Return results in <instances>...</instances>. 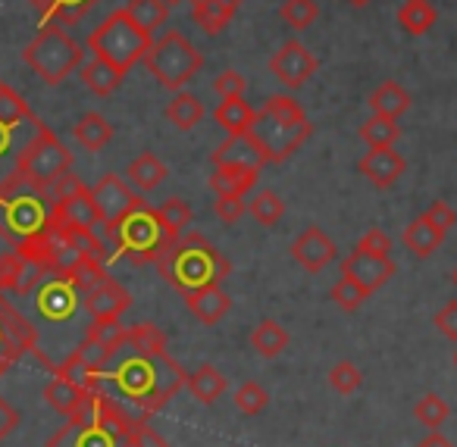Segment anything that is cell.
<instances>
[{"instance_id":"6da1fadb","label":"cell","mask_w":457,"mask_h":447,"mask_svg":"<svg viewBox=\"0 0 457 447\" xmlns=\"http://www.w3.org/2000/svg\"><path fill=\"white\" fill-rule=\"evenodd\" d=\"M132 426V416L113 397L104 394V388H97L85 394L82 407L47 438L45 447H126Z\"/></svg>"},{"instance_id":"7a4b0ae2","label":"cell","mask_w":457,"mask_h":447,"mask_svg":"<svg viewBox=\"0 0 457 447\" xmlns=\"http://www.w3.org/2000/svg\"><path fill=\"white\" fill-rule=\"evenodd\" d=\"M157 269L179 294L201 288V285H222L232 272L226 253H220L201 232H185L179 238L166 241L163 251L157 253Z\"/></svg>"},{"instance_id":"3957f363","label":"cell","mask_w":457,"mask_h":447,"mask_svg":"<svg viewBox=\"0 0 457 447\" xmlns=\"http://www.w3.org/2000/svg\"><path fill=\"white\" fill-rule=\"evenodd\" d=\"M101 378H110L126 401H132L135 407L151 413V410L163 407V403L182 388L188 372H185L170 353H163V357H157V360H147L135 353V357L122 360L110 376L101 372Z\"/></svg>"},{"instance_id":"277c9868","label":"cell","mask_w":457,"mask_h":447,"mask_svg":"<svg viewBox=\"0 0 457 447\" xmlns=\"http://www.w3.org/2000/svg\"><path fill=\"white\" fill-rule=\"evenodd\" d=\"M251 135H254V141L261 145L263 160L279 166V163H286L292 153H298L301 147H304V141L313 135V122L295 97L273 95L257 110Z\"/></svg>"},{"instance_id":"5b68a950","label":"cell","mask_w":457,"mask_h":447,"mask_svg":"<svg viewBox=\"0 0 457 447\" xmlns=\"http://www.w3.org/2000/svg\"><path fill=\"white\" fill-rule=\"evenodd\" d=\"M41 128L45 122L22 101L20 91L0 79V195L20 185V160Z\"/></svg>"},{"instance_id":"8992f818","label":"cell","mask_w":457,"mask_h":447,"mask_svg":"<svg viewBox=\"0 0 457 447\" xmlns=\"http://www.w3.org/2000/svg\"><path fill=\"white\" fill-rule=\"evenodd\" d=\"M22 60L29 63V70L41 79L45 85H63L79 66L85 63V47L66 32L57 22H41L38 35L29 41V47L22 51Z\"/></svg>"},{"instance_id":"52a82bcc","label":"cell","mask_w":457,"mask_h":447,"mask_svg":"<svg viewBox=\"0 0 457 447\" xmlns=\"http://www.w3.org/2000/svg\"><path fill=\"white\" fill-rule=\"evenodd\" d=\"M154 35L147 29H141L126 10H113L95 32L88 35V51L91 57L107 60L110 66H116L120 72H129L135 63L145 60V54L151 51Z\"/></svg>"},{"instance_id":"ba28073f","label":"cell","mask_w":457,"mask_h":447,"mask_svg":"<svg viewBox=\"0 0 457 447\" xmlns=\"http://www.w3.org/2000/svg\"><path fill=\"white\" fill-rule=\"evenodd\" d=\"M141 63L147 66V72H151L160 88L176 95L204 70V54L179 29H166L160 38H154L151 51L145 54Z\"/></svg>"},{"instance_id":"9c48e42d","label":"cell","mask_w":457,"mask_h":447,"mask_svg":"<svg viewBox=\"0 0 457 447\" xmlns=\"http://www.w3.org/2000/svg\"><path fill=\"white\" fill-rule=\"evenodd\" d=\"M104 235H107V247H113L116 257H126L129 263H135V266L154 263L157 253L163 251L166 241H172V238H166V232L157 222V213H154V207H147V203L132 210L129 216H122V219Z\"/></svg>"},{"instance_id":"30bf717a","label":"cell","mask_w":457,"mask_h":447,"mask_svg":"<svg viewBox=\"0 0 457 447\" xmlns=\"http://www.w3.org/2000/svg\"><path fill=\"white\" fill-rule=\"evenodd\" d=\"M51 219V197L29 188L26 182L13 185L0 195V238L20 247L32 235H38Z\"/></svg>"},{"instance_id":"8fae6325","label":"cell","mask_w":457,"mask_h":447,"mask_svg":"<svg viewBox=\"0 0 457 447\" xmlns=\"http://www.w3.org/2000/svg\"><path fill=\"white\" fill-rule=\"evenodd\" d=\"M72 170V151L51 132V128H41L38 138L26 147L20 160V182H26L29 188L47 195L51 185L57 182L60 176Z\"/></svg>"},{"instance_id":"7c38bea8","label":"cell","mask_w":457,"mask_h":447,"mask_svg":"<svg viewBox=\"0 0 457 447\" xmlns=\"http://www.w3.org/2000/svg\"><path fill=\"white\" fill-rule=\"evenodd\" d=\"M22 353H38V328L0 291V376L22 360Z\"/></svg>"},{"instance_id":"4fadbf2b","label":"cell","mask_w":457,"mask_h":447,"mask_svg":"<svg viewBox=\"0 0 457 447\" xmlns=\"http://www.w3.org/2000/svg\"><path fill=\"white\" fill-rule=\"evenodd\" d=\"M317 70H320L317 54H313L311 47H307L304 41H298V38L282 41L279 51L270 57V72H273V79L286 91L304 88V85L317 76Z\"/></svg>"},{"instance_id":"5bb4252c","label":"cell","mask_w":457,"mask_h":447,"mask_svg":"<svg viewBox=\"0 0 457 447\" xmlns=\"http://www.w3.org/2000/svg\"><path fill=\"white\" fill-rule=\"evenodd\" d=\"M91 201H95V207H97L104 232H110L122 216H129L132 210H138L147 203L145 197L135 195L132 185H129L122 176H116V172H107V176L91 188Z\"/></svg>"},{"instance_id":"9a60e30c","label":"cell","mask_w":457,"mask_h":447,"mask_svg":"<svg viewBox=\"0 0 457 447\" xmlns=\"http://www.w3.org/2000/svg\"><path fill=\"white\" fill-rule=\"evenodd\" d=\"M79 301L82 294L63 276H45V282L35 288V310L45 322H70L79 310Z\"/></svg>"},{"instance_id":"2e32d148","label":"cell","mask_w":457,"mask_h":447,"mask_svg":"<svg viewBox=\"0 0 457 447\" xmlns=\"http://www.w3.org/2000/svg\"><path fill=\"white\" fill-rule=\"evenodd\" d=\"M45 276H47L45 266L22 257L20 251L0 253V291L4 294H13V297L35 294V288L45 282Z\"/></svg>"},{"instance_id":"e0dca14e","label":"cell","mask_w":457,"mask_h":447,"mask_svg":"<svg viewBox=\"0 0 457 447\" xmlns=\"http://www.w3.org/2000/svg\"><path fill=\"white\" fill-rule=\"evenodd\" d=\"M357 172L367 176V182L379 191H388L401 182L407 172V160L401 157L395 147H370L361 160H357Z\"/></svg>"},{"instance_id":"ac0fdd59","label":"cell","mask_w":457,"mask_h":447,"mask_svg":"<svg viewBox=\"0 0 457 447\" xmlns=\"http://www.w3.org/2000/svg\"><path fill=\"white\" fill-rule=\"evenodd\" d=\"M288 253H292V260L301 266V269H307L311 276H317V272H323L326 266L336 260V241H332L320 226H311L292 241Z\"/></svg>"},{"instance_id":"d6986e66","label":"cell","mask_w":457,"mask_h":447,"mask_svg":"<svg viewBox=\"0 0 457 447\" xmlns=\"http://www.w3.org/2000/svg\"><path fill=\"white\" fill-rule=\"evenodd\" d=\"M398 272L392 257H373V253H363V251H351L348 257L342 260V276L354 278L361 288H367L370 294L382 288L388 278Z\"/></svg>"},{"instance_id":"ffe728a7","label":"cell","mask_w":457,"mask_h":447,"mask_svg":"<svg viewBox=\"0 0 457 447\" xmlns=\"http://www.w3.org/2000/svg\"><path fill=\"white\" fill-rule=\"evenodd\" d=\"M210 166H242V170L261 172L263 166H267V160H263V151L254 141V135L245 132V135H228V138L210 153Z\"/></svg>"},{"instance_id":"44dd1931","label":"cell","mask_w":457,"mask_h":447,"mask_svg":"<svg viewBox=\"0 0 457 447\" xmlns=\"http://www.w3.org/2000/svg\"><path fill=\"white\" fill-rule=\"evenodd\" d=\"M129 307H132V294L110 276L85 294V310L91 313V319H120Z\"/></svg>"},{"instance_id":"7402d4cb","label":"cell","mask_w":457,"mask_h":447,"mask_svg":"<svg viewBox=\"0 0 457 447\" xmlns=\"http://www.w3.org/2000/svg\"><path fill=\"white\" fill-rule=\"evenodd\" d=\"M51 219L66 228H97L101 226V216H97V207H95V201H91V188H82L72 197H66V201L51 203Z\"/></svg>"},{"instance_id":"603a6c76","label":"cell","mask_w":457,"mask_h":447,"mask_svg":"<svg viewBox=\"0 0 457 447\" xmlns=\"http://www.w3.org/2000/svg\"><path fill=\"white\" fill-rule=\"evenodd\" d=\"M185 303H188V310L195 313L197 322H204V326H216V322L226 319L228 307H232V301H228V294L222 291V285H201V288L188 291V294H182Z\"/></svg>"},{"instance_id":"cb8c5ba5","label":"cell","mask_w":457,"mask_h":447,"mask_svg":"<svg viewBox=\"0 0 457 447\" xmlns=\"http://www.w3.org/2000/svg\"><path fill=\"white\" fill-rule=\"evenodd\" d=\"M401 244H404L417 260H429L432 253L445 244V232L432 219L417 216V219H413L411 226H404V232H401Z\"/></svg>"},{"instance_id":"d4e9b609","label":"cell","mask_w":457,"mask_h":447,"mask_svg":"<svg viewBox=\"0 0 457 447\" xmlns=\"http://www.w3.org/2000/svg\"><path fill=\"white\" fill-rule=\"evenodd\" d=\"M370 110H373V116H386V120H401V116L411 110L413 97L411 91L404 88L401 82H395V79H388V82L376 85L373 95L367 97Z\"/></svg>"},{"instance_id":"484cf974","label":"cell","mask_w":457,"mask_h":447,"mask_svg":"<svg viewBox=\"0 0 457 447\" xmlns=\"http://www.w3.org/2000/svg\"><path fill=\"white\" fill-rule=\"evenodd\" d=\"M257 176L254 170H242V166H213L207 185L216 191V197H248V191H254Z\"/></svg>"},{"instance_id":"4316f807","label":"cell","mask_w":457,"mask_h":447,"mask_svg":"<svg viewBox=\"0 0 457 447\" xmlns=\"http://www.w3.org/2000/svg\"><path fill=\"white\" fill-rule=\"evenodd\" d=\"M254 116H257V110L245 101V95L222 97V101L216 103V110H213V122L226 128V135L251 132V126H254Z\"/></svg>"},{"instance_id":"83f0119b","label":"cell","mask_w":457,"mask_h":447,"mask_svg":"<svg viewBox=\"0 0 457 447\" xmlns=\"http://www.w3.org/2000/svg\"><path fill=\"white\" fill-rule=\"evenodd\" d=\"M166 176H170L166 163L157 157V153H151V151L138 153V157H135L132 163L126 166V182L132 185V188H138L141 195L160 188V185L166 182Z\"/></svg>"},{"instance_id":"f1b7e54d","label":"cell","mask_w":457,"mask_h":447,"mask_svg":"<svg viewBox=\"0 0 457 447\" xmlns=\"http://www.w3.org/2000/svg\"><path fill=\"white\" fill-rule=\"evenodd\" d=\"M191 4V16H195V26L201 29L207 38L226 32V26L236 16V7L226 4V0H188Z\"/></svg>"},{"instance_id":"f546056e","label":"cell","mask_w":457,"mask_h":447,"mask_svg":"<svg viewBox=\"0 0 457 447\" xmlns=\"http://www.w3.org/2000/svg\"><path fill=\"white\" fill-rule=\"evenodd\" d=\"M41 13V22H57V26H76L79 20L91 13L101 0H29Z\"/></svg>"},{"instance_id":"4dcf8cb0","label":"cell","mask_w":457,"mask_h":447,"mask_svg":"<svg viewBox=\"0 0 457 447\" xmlns=\"http://www.w3.org/2000/svg\"><path fill=\"white\" fill-rule=\"evenodd\" d=\"M76 72L85 88L97 97H110L122 85V79H126V72H120L116 66H110L107 60H101V57H91L88 63H82Z\"/></svg>"},{"instance_id":"1f68e13d","label":"cell","mask_w":457,"mask_h":447,"mask_svg":"<svg viewBox=\"0 0 457 447\" xmlns=\"http://www.w3.org/2000/svg\"><path fill=\"white\" fill-rule=\"evenodd\" d=\"M438 20V10L432 7V0H404L398 7V26L411 38H423Z\"/></svg>"},{"instance_id":"d6a6232c","label":"cell","mask_w":457,"mask_h":447,"mask_svg":"<svg viewBox=\"0 0 457 447\" xmlns=\"http://www.w3.org/2000/svg\"><path fill=\"white\" fill-rule=\"evenodd\" d=\"M204 113H207V110H204L201 97L191 95V91H185V88L176 91L172 101L166 103V110H163V116L179 128V132H191L195 126H201Z\"/></svg>"},{"instance_id":"836d02e7","label":"cell","mask_w":457,"mask_h":447,"mask_svg":"<svg viewBox=\"0 0 457 447\" xmlns=\"http://www.w3.org/2000/svg\"><path fill=\"white\" fill-rule=\"evenodd\" d=\"M72 138H76V145H82L85 151L97 153V151H104L110 141H113V126H110L107 116L85 113L82 120L72 126Z\"/></svg>"},{"instance_id":"e575fe53","label":"cell","mask_w":457,"mask_h":447,"mask_svg":"<svg viewBox=\"0 0 457 447\" xmlns=\"http://www.w3.org/2000/svg\"><path fill=\"white\" fill-rule=\"evenodd\" d=\"M288 341H292V335L276 319H261L254 326V332H251V347H254V353L263 360H276L288 347Z\"/></svg>"},{"instance_id":"d590c367","label":"cell","mask_w":457,"mask_h":447,"mask_svg":"<svg viewBox=\"0 0 457 447\" xmlns=\"http://www.w3.org/2000/svg\"><path fill=\"white\" fill-rule=\"evenodd\" d=\"M185 385H188V391L195 394V401L207 403V407L226 394V376H222V372L216 369V366H210V363H204V366H197L195 372H188Z\"/></svg>"},{"instance_id":"8d00e7d4","label":"cell","mask_w":457,"mask_h":447,"mask_svg":"<svg viewBox=\"0 0 457 447\" xmlns=\"http://www.w3.org/2000/svg\"><path fill=\"white\" fill-rule=\"evenodd\" d=\"M85 394H88V391H82L79 385H72L70 378L57 376V372H54V378L47 382V388H45V401L51 403L57 413H63L66 419H70V416L76 413L79 407H82Z\"/></svg>"},{"instance_id":"74e56055","label":"cell","mask_w":457,"mask_h":447,"mask_svg":"<svg viewBox=\"0 0 457 447\" xmlns=\"http://www.w3.org/2000/svg\"><path fill=\"white\" fill-rule=\"evenodd\" d=\"M126 344L132 347L138 357H147V360H157L166 353V335L160 326L154 322H138L126 332Z\"/></svg>"},{"instance_id":"f35d334b","label":"cell","mask_w":457,"mask_h":447,"mask_svg":"<svg viewBox=\"0 0 457 447\" xmlns=\"http://www.w3.org/2000/svg\"><path fill=\"white\" fill-rule=\"evenodd\" d=\"M154 213H157V222L166 232V238L185 235L191 226V219H195V213H191V207L182 201V197H170V201H163L160 207H154Z\"/></svg>"},{"instance_id":"ab89813d","label":"cell","mask_w":457,"mask_h":447,"mask_svg":"<svg viewBox=\"0 0 457 447\" xmlns=\"http://www.w3.org/2000/svg\"><path fill=\"white\" fill-rule=\"evenodd\" d=\"M248 216L257 222V226L273 228L276 222H279L282 216H286V201H282V197L276 195L273 188H261V191H254V195H251Z\"/></svg>"},{"instance_id":"60d3db41","label":"cell","mask_w":457,"mask_h":447,"mask_svg":"<svg viewBox=\"0 0 457 447\" xmlns=\"http://www.w3.org/2000/svg\"><path fill=\"white\" fill-rule=\"evenodd\" d=\"M122 10H126L141 29H147V32L154 35L160 26H166L172 7L166 4V0H126V7Z\"/></svg>"},{"instance_id":"b9f144b4","label":"cell","mask_w":457,"mask_h":447,"mask_svg":"<svg viewBox=\"0 0 457 447\" xmlns=\"http://www.w3.org/2000/svg\"><path fill=\"white\" fill-rule=\"evenodd\" d=\"M279 20L292 32H307L320 20V4L317 0H286L279 7Z\"/></svg>"},{"instance_id":"7bdbcfd3","label":"cell","mask_w":457,"mask_h":447,"mask_svg":"<svg viewBox=\"0 0 457 447\" xmlns=\"http://www.w3.org/2000/svg\"><path fill=\"white\" fill-rule=\"evenodd\" d=\"M401 138L398 120H386V116H370L361 126V141H367V147H395V141Z\"/></svg>"},{"instance_id":"ee69618b","label":"cell","mask_w":457,"mask_h":447,"mask_svg":"<svg viewBox=\"0 0 457 447\" xmlns=\"http://www.w3.org/2000/svg\"><path fill=\"white\" fill-rule=\"evenodd\" d=\"M413 416H417L420 426H426L429 432H438V428L448 422L451 407H448V401H445L442 394H426V397H420V401H417Z\"/></svg>"},{"instance_id":"f6af8a7d","label":"cell","mask_w":457,"mask_h":447,"mask_svg":"<svg viewBox=\"0 0 457 447\" xmlns=\"http://www.w3.org/2000/svg\"><path fill=\"white\" fill-rule=\"evenodd\" d=\"M329 297L336 301V307H338V310H345V313H357V310H361L363 303H367L373 294H370L367 288H361V285H357L354 278L342 276L336 285H332Z\"/></svg>"},{"instance_id":"bcb514c9","label":"cell","mask_w":457,"mask_h":447,"mask_svg":"<svg viewBox=\"0 0 457 447\" xmlns=\"http://www.w3.org/2000/svg\"><path fill=\"white\" fill-rule=\"evenodd\" d=\"M126 332L129 328L122 326L120 319H91V326H88V338H95L97 344H104L110 353H116L122 344H126Z\"/></svg>"},{"instance_id":"7dc6e473","label":"cell","mask_w":457,"mask_h":447,"mask_svg":"<svg viewBox=\"0 0 457 447\" xmlns=\"http://www.w3.org/2000/svg\"><path fill=\"white\" fill-rule=\"evenodd\" d=\"M329 385H332V391H336V394L351 397L354 391H361V385H363L361 366H354L351 360H342V363H336L329 369Z\"/></svg>"},{"instance_id":"c3c4849f","label":"cell","mask_w":457,"mask_h":447,"mask_svg":"<svg viewBox=\"0 0 457 447\" xmlns=\"http://www.w3.org/2000/svg\"><path fill=\"white\" fill-rule=\"evenodd\" d=\"M66 278H70V282L76 285V291H79V294H88V291L95 288V285H101L104 278H107V269H104V263H101V260H95V257H85L82 263H79L76 269H72Z\"/></svg>"},{"instance_id":"681fc988","label":"cell","mask_w":457,"mask_h":447,"mask_svg":"<svg viewBox=\"0 0 457 447\" xmlns=\"http://www.w3.org/2000/svg\"><path fill=\"white\" fill-rule=\"evenodd\" d=\"M72 353H76V357L82 360V363L88 366L91 372H97V376H101V372H107V363L113 360V353H110L104 344H97L95 338H88V335L79 341V347Z\"/></svg>"},{"instance_id":"f907efd6","label":"cell","mask_w":457,"mask_h":447,"mask_svg":"<svg viewBox=\"0 0 457 447\" xmlns=\"http://www.w3.org/2000/svg\"><path fill=\"white\" fill-rule=\"evenodd\" d=\"M236 407L242 410L245 416H257L270 407V394L267 388H261L257 382H245L242 388L236 391Z\"/></svg>"},{"instance_id":"816d5d0a","label":"cell","mask_w":457,"mask_h":447,"mask_svg":"<svg viewBox=\"0 0 457 447\" xmlns=\"http://www.w3.org/2000/svg\"><path fill=\"white\" fill-rule=\"evenodd\" d=\"M213 210H216V216H220V222L238 226V222L248 216V201H245V197H216Z\"/></svg>"},{"instance_id":"f5cc1de1","label":"cell","mask_w":457,"mask_h":447,"mask_svg":"<svg viewBox=\"0 0 457 447\" xmlns=\"http://www.w3.org/2000/svg\"><path fill=\"white\" fill-rule=\"evenodd\" d=\"M354 251H363V253H373V257H392V238H388L382 228H370L357 238Z\"/></svg>"},{"instance_id":"db71d44e","label":"cell","mask_w":457,"mask_h":447,"mask_svg":"<svg viewBox=\"0 0 457 447\" xmlns=\"http://www.w3.org/2000/svg\"><path fill=\"white\" fill-rule=\"evenodd\" d=\"M126 447H170V444H166L163 435L154 432V428L147 426V422L135 419L132 432H129V438H126Z\"/></svg>"},{"instance_id":"11a10c76","label":"cell","mask_w":457,"mask_h":447,"mask_svg":"<svg viewBox=\"0 0 457 447\" xmlns=\"http://www.w3.org/2000/svg\"><path fill=\"white\" fill-rule=\"evenodd\" d=\"M213 91H216L220 97L245 95V91H248V79H245L238 70H226V72H220V76H216Z\"/></svg>"},{"instance_id":"9f6ffc18","label":"cell","mask_w":457,"mask_h":447,"mask_svg":"<svg viewBox=\"0 0 457 447\" xmlns=\"http://www.w3.org/2000/svg\"><path fill=\"white\" fill-rule=\"evenodd\" d=\"M423 216H426V219L436 222V226L442 228L445 235H448L451 228L457 226V210L451 207V203H445V201H432L429 207H426V213H423Z\"/></svg>"},{"instance_id":"6f0895ef","label":"cell","mask_w":457,"mask_h":447,"mask_svg":"<svg viewBox=\"0 0 457 447\" xmlns=\"http://www.w3.org/2000/svg\"><path fill=\"white\" fill-rule=\"evenodd\" d=\"M432 326L438 328V332L445 335L448 341H454L457 344V301H448L442 310H438L436 316H432Z\"/></svg>"},{"instance_id":"680465c9","label":"cell","mask_w":457,"mask_h":447,"mask_svg":"<svg viewBox=\"0 0 457 447\" xmlns=\"http://www.w3.org/2000/svg\"><path fill=\"white\" fill-rule=\"evenodd\" d=\"M16 426H20V410L0 397V444L16 432Z\"/></svg>"},{"instance_id":"91938a15","label":"cell","mask_w":457,"mask_h":447,"mask_svg":"<svg viewBox=\"0 0 457 447\" xmlns=\"http://www.w3.org/2000/svg\"><path fill=\"white\" fill-rule=\"evenodd\" d=\"M417 447H454V444H451V441H448V438H445V435L432 432V435H429V438H423V441H420V444H417Z\"/></svg>"},{"instance_id":"94428289","label":"cell","mask_w":457,"mask_h":447,"mask_svg":"<svg viewBox=\"0 0 457 447\" xmlns=\"http://www.w3.org/2000/svg\"><path fill=\"white\" fill-rule=\"evenodd\" d=\"M351 7H357V10H363V7H370V4H373V0H348Z\"/></svg>"},{"instance_id":"6125c7cd","label":"cell","mask_w":457,"mask_h":447,"mask_svg":"<svg viewBox=\"0 0 457 447\" xmlns=\"http://www.w3.org/2000/svg\"><path fill=\"white\" fill-rule=\"evenodd\" d=\"M226 4H232V7L238 10V7H242V4H245V0H226Z\"/></svg>"},{"instance_id":"be15d7a7","label":"cell","mask_w":457,"mask_h":447,"mask_svg":"<svg viewBox=\"0 0 457 447\" xmlns=\"http://www.w3.org/2000/svg\"><path fill=\"white\" fill-rule=\"evenodd\" d=\"M451 282H454V288H457V266H454V272H451Z\"/></svg>"},{"instance_id":"e7e4bbea","label":"cell","mask_w":457,"mask_h":447,"mask_svg":"<svg viewBox=\"0 0 457 447\" xmlns=\"http://www.w3.org/2000/svg\"><path fill=\"white\" fill-rule=\"evenodd\" d=\"M166 4H170V7H176V4H182V0H166Z\"/></svg>"},{"instance_id":"03108f58","label":"cell","mask_w":457,"mask_h":447,"mask_svg":"<svg viewBox=\"0 0 457 447\" xmlns=\"http://www.w3.org/2000/svg\"><path fill=\"white\" fill-rule=\"evenodd\" d=\"M454 369H457V351H454Z\"/></svg>"}]
</instances>
